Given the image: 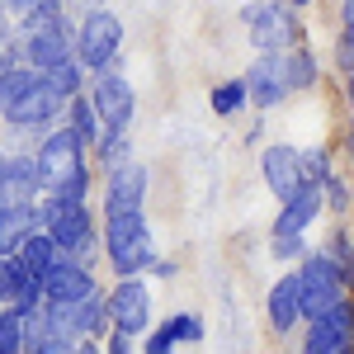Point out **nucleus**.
Segmentation results:
<instances>
[{"mask_svg":"<svg viewBox=\"0 0 354 354\" xmlns=\"http://www.w3.org/2000/svg\"><path fill=\"white\" fill-rule=\"evenodd\" d=\"M170 322H175V330H180V340H203V322H198V317H170Z\"/></svg>","mask_w":354,"mask_h":354,"instance_id":"2f4dec72","label":"nucleus"},{"mask_svg":"<svg viewBox=\"0 0 354 354\" xmlns=\"http://www.w3.org/2000/svg\"><path fill=\"white\" fill-rule=\"evenodd\" d=\"M350 90H354V66H350Z\"/></svg>","mask_w":354,"mask_h":354,"instance_id":"4c0bfd02","label":"nucleus"},{"mask_svg":"<svg viewBox=\"0 0 354 354\" xmlns=\"http://www.w3.org/2000/svg\"><path fill=\"white\" fill-rule=\"evenodd\" d=\"M340 62H345V66H354V10H350V19H345V38H340Z\"/></svg>","mask_w":354,"mask_h":354,"instance_id":"473e14b6","label":"nucleus"},{"mask_svg":"<svg viewBox=\"0 0 354 354\" xmlns=\"http://www.w3.org/2000/svg\"><path fill=\"white\" fill-rule=\"evenodd\" d=\"M85 142L76 128H62L43 142V151H38V175H43V189H66V185H76L85 175V161H81Z\"/></svg>","mask_w":354,"mask_h":354,"instance_id":"39448f33","label":"nucleus"},{"mask_svg":"<svg viewBox=\"0 0 354 354\" xmlns=\"http://www.w3.org/2000/svg\"><path fill=\"white\" fill-rule=\"evenodd\" d=\"M298 317H302V288H298V274H288V279H279L270 288V326L293 330Z\"/></svg>","mask_w":354,"mask_h":354,"instance_id":"a211bd4d","label":"nucleus"},{"mask_svg":"<svg viewBox=\"0 0 354 354\" xmlns=\"http://www.w3.org/2000/svg\"><path fill=\"white\" fill-rule=\"evenodd\" d=\"M245 95H250V85H245V81L218 85V90H213V113H222V118H227V113H236L245 104Z\"/></svg>","mask_w":354,"mask_h":354,"instance_id":"a878e982","label":"nucleus"},{"mask_svg":"<svg viewBox=\"0 0 354 354\" xmlns=\"http://www.w3.org/2000/svg\"><path fill=\"white\" fill-rule=\"evenodd\" d=\"M100 123H104V118H100V109H95V100H81V95H76V100H71V128L81 133L85 147L100 137Z\"/></svg>","mask_w":354,"mask_h":354,"instance_id":"b1692460","label":"nucleus"},{"mask_svg":"<svg viewBox=\"0 0 354 354\" xmlns=\"http://www.w3.org/2000/svg\"><path fill=\"white\" fill-rule=\"evenodd\" d=\"M245 28H250V43L260 53H288L298 43V19H293L288 5H250Z\"/></svg>","mask_w":354,"mask_h":354,"instance_id":"6e6552de","label":"nucleus"},{"mask_svg":"<svg viewBox=\"0 0 354 354\" xmlns=\"http://www.w3.org/2000/svg\"><path fill=\"white\" fill-rule=\"evenodd\" d=\"M33 354H76V345H66V340H43V345H33Z\"/></svg>","mask_w":354,"mask_h":354,"instance_id":"c9c22d12","label":"nucleus"},{"mask_svg":"<svg viewBox=\"0 0 354 354\" xmlns=\"http://www.w3.org/2000/svg\"><path fill=\"white\" fill-rule=\"evenodd\" d=\"M38 208L28 203V198H15V203H5L0 208V260L5 255H19V245L38 232Z\"/></svg>","mask_w":354,"mask_h":354,"instance_id":"2eb2a0df","label":"nucleus"},{"mask_svg":"<svg viewBox=\"0 0 354 354\" xmlns=\"http://www.w3.org/2000/svg\"><path fill=\"white\" fill-rule=\"evenodd\" d=\"M33 189H43L38 156H15V161H5V194H10V203H15V198H28Z\"/></svg>","mask_w":354,"mask_h":354,"instance_id":"aec40b11","label":"nucleus"},{"mask_svg":"<svg viewBox=\"0 0 354 354\" xmlns=\"http://www.w3.org/2000/svg\"><path fill=\"white\" fill-rule=\"evenodd\" d=\"M57 104H62V95L48 85V76H38V85L10 109V123H15V128H38V123H48V118L57 113Z\"/></svg>","mask_w":354,"mask_h":354,"instance_id":"f3484780","label":"nucleus"},{"mask_svg":"<svg viewBox=\"0 0 354 354\" xmlns=\"http://www.w3.org/2000/svg\"><path fill=\"white\" fill-rule=\"evenodd\" d=\"M298 288H302V317L317 322V317H326L330 307L345 298V270L330 255H312L298 274Z\"/></svg>","mask_w":354,"mask_h":354,"instance_id":"20e7f679","label":"nucleus"},{"mask_svg":"<svg viewBox=\"0 0 354 354\" xmlns=\"http://www.w3.org/2000/svg\"><path fill=\"white\" fill-rule=\"evenodd\" d=\"M326 203H335V208H345V203H350V189H345L340 180H326Z\"/></svg>","mask_w":354,"mask_h":354,"instance_id":"f704fd0d","label":"nucleus"},{"mask_svg":"<svg viewBox=\"0 0 354 354\" xmlns=\"http://www.w3.org/2000/svg\"><path fill=\"white\" fill-rule=\"evenodd\" d=\"M175 345H180V330H175V322H165V326L147 340V354H175Z\"/></svg>","mask_w":354,"mask_h":354,"instance_id":"c756f323","label":"nucleus"},{"mask_svg":"<svg viewBox=\"0 0 354 354\" xmlns=\"http://www.w3.org/2000/svg\"><path fill=\"white\" fill-rule=\"evenodd\" d=\"M354 345V307L345 298L330 307L326 317L307 322V345L302 354H345Z\"/></svg>","mask_w":354,"mask_h":354,"instance_id":"1a4fd4ad","label":"nucleus"},{"mask_svg":"<svg viewBox=\"0 0 354 354\" xmlns=\"http://www.w3.org/2000/svg\"><path fill=\"white\" fill-rule=\"evenodd\" d=\"M104 354H133V340H128V330L113 326V335H109V345H104Z\"/></svg>","mask_w":354,"mask_h":354,"instance_id":"72a5a7b5","label":"nucleus"},{"mask_svg":"<svg viewBox=\"0 0 354 354\" xmlns=\"http://www.w3.org/2000/svg\"><path fill=\"white\" fill-rule=\"evenodd\" d=\"M118 43H123V24H118V15L109 10H90L81 19V33H76V62L90 66V71H104L118 53Z\"/></svg>","mask_w":354,"mask_h":354,"instance_id":"423d86ee","label":"nucleus"},{"mask_svg":"<svg viewBox=\"0 0 354 354\" xmlns=\"http://www.w3.org/2000/svg\"><path fill=\"white\" fill-rule=\"evenodd\" d=\"M245 85H250V100H255L260 109H274V104L293 90V85H288V71H283V53H265L250 66Z\"/></svg>","mask_w":354,"mask_h":354,"instance_id":"4468645a","label":"nucleus"},{"mask_svg":"<svg viewBox=\"0 0 354 354\" xmlns=\"http://www.w3.org/2000/svg\"><path fill=\"white\" fill-rule=\"evenodd\" d=\"M10 10H15V15H19V19H43V15H57V10H62V5H57V0H10Z\"/></svg>","mask_w":354,"mask_h":354,"instance_id":"bb28decb","label":"nucleus"},{"mask_svg":"<svg viewBox=\"0 0 354 354\" xmlns=\"http://www.w3.org/2000/svg\"><path fill=\"white\" fill-rule=\"evenodd\" d=\"M322 189H326V185L307 180L293 198H283V213H279V222H274V255H279V260H293V255L302 250L298 236L312 227V222H317L322 203H326V198H322Z\"/></svg>","mask_w":354,"mask_h":354,"instance_id":"7ed1b4c3","label":"nucleus"},{"mask_svg":"<svg viewBox=\"0 0 354 354\" xmlns=\"http://www.w3.org/2000/svg\"><path fill=\"white\" fill-rule=\"evenodd\" d=\"M24 57L38 66V71H53L62 62L76 57V38L66 33L62 15H43V19H28V33H24Z\"/></svg>","mask_w":354,"mask_h":354,"instance_id":"0eeeda50","label":"nucleus"},{"mask_svg":"<svg viewBox=\"0 0 354 354\" xmlns=\"http://www.w3.org/2000/svg\"><path fill=\"white\" fill-rule=\"evenodd\" d=\"M95 109H100V118H104L109 133H123V128L133 123V113H137L133 85L123 81V76H113V71H104V76L95 81Z\"/></svg>","mask_w":354,"mask_h":354,"instance_id":"9d476101","label":"nucleus"},{"mask_svg":"<svg viewBox=\"0 0 354 354\" xmlns=\"http://www.w3.org/2000/svg\"><path fill=\"white\" fill-rule=\"evenodd\" d=\"M38 218H43V227L57 236L62 255H71V260H85V255H90L95 227H90V213H85L81 198H62V194H53V198L38 208Z\"/></svg>","mask_w":354,"mask_h":354,"instance_id":"f257e3e1","label":"nucleus"},{"mask_svg":"<svg viewBox=\"0 0 354 354\" xmlns=\"http://www.w3.org/2000/svg\"><path fill=\"white\" fill-rule=\"evenodd\" d=\"M28 330H24V312L19 307H5L0 312V354H24Z\"/></svg>","mask_w":354,"mask_h":354,"instance_id":"4be33fe9","label":"nucleus"},{"mask_svg":"<svg viewBox=\"0 0 354 354\" xmlns=\"http://www.w3.org/2000/svg\"><path fill=\"white\" fill-rule=\"evenodd\" d=\"M57 260H62V245H57V236L48 232V227H43V232H33V236L19 245V265H24L38 283H43V274L53 270Z\"/></svg>","mask_w":354,"mask_h":354,"instance_id":"6ab92c4d","label":"nucleus"},{"mask_svg":"<svg viewBox=\"0 0 354 354\" xmlns=\"http://www.w3.org/2000/svg\"><path fill=\"white\" fill-rule=\"evenodd\" d=\"M345 354H354V345H350V350H345Z\"/></svg>","mask_w":354,"mask_h":354,"instance_id":"ea45409f","label":"nucleus"},{"mask_svg":"<svg viewBox=\"0 0 354 354\" xmlns=\"http://www.w3.org/2000/svg\"><path fill=\"white\" fill-rule=\"evenodd\" d=\"M326 151H322V147H312V151H302V170H307V180H317V185H326L330 175H326Z\"/></svg>","mask_w":354,"mask_h":354,"instance_id":"c85d7f7f","label":"nucleus"},{"mask_svg":"<svg viewBox=\"0 0 354 354\" xmlns=\"http://www.w3.org/2000/svg\"><path fill=\"white\" fill-rule=\"evenodd\" d=\"M95 293V279L85 270L81 260H71V255H62L53 270L43 274V298L48 302H81Z\"/></svg>","mask_w":354,"mask_h":354,"instance_id":"ddd939ff","label":"nucleus"},{"mask_svg":"<svg viewBox=\"0 0 354 354\" xmlns=\"http://www.w3.org/2000/svg\"><path fill=\"white\" fill-rule=\"evenodd\" d=\"M260 170H265V185H270L274 198H293V194L307 185L302 151H293V147H270V151L260 156Z\"/></svg>","mask_w":354,"mask_h":354,"instance_id":"f8f14e48","label":"nucleus"},{"mask_svg":"<svg viewBox=\"0 0 354 354\" xmlns=\"http://www.w3.org/2000/svg\"><path fill=\"white\" fill-rule=\"evenodd\" d=\"M76 354H100V350H95V345H85V340H81V345H76Z\"/></svg>","mask_w":354,"mask_h":354,"instance_id":"e433bc0d","label":"nucleus"},{"mask_svg":"<svg viewBox=\"0 0 354 354\" xmlns=\"http://www.w3.org/2000/svg\"><path fill=\"white\" fill-rule=\"evenodd\" d=\"M104 236H109V260L118 274H137L156 260V245H151L142 208L137 213H109V232Z\"/></svg>","mask_w":354,"mask_h":354,"instance_id":"f03ea898","label":"nucleus"},{"mask_svg":"<svg viewBox=\"0 0 354 354\" xmlns=\"http://www.w3.org/2000/svg\"><path fill=\"white\" fill-rule=\"evenodd\" d=\"M43 76H48V85H53L62 100H76V90H81V62L71 57V62H62V66L43 71Z\"/></svg>","mask_w":354,"mask_h":354,"instance_id":"393cba45","label":"nucleus"},{"mask_svg":"<svg viewBox=\"0 0 354 354\" xmlns=\"http://www.w3.org/2000/svg\"><path fill=\"white\" fill-rule=\"evenodd\" d=\"M33 85H38V76H33L28 66H5V71H0V118H10V109L24 100Z\"/></svg>","mask_w":354,"mask_h":354,"instance_id":"412c9836","label":"nucleus"},{"mask_svg":"<svg viewBox=\"0 0 354 354\" xmlns=\"http://www.w3.org/2000/svg\"><path fill=\"white\" fill-rule=\"evenodd\" d=\"M293 5H307V0H293Z\"/></svg>","mask_w":354,"mask_h":354,"instance_id":"58836bf2","label":"nucleus"},{"mask_svg":"<svg viewBox=\"0 0 354 354\" xmlns=\"http://www.w3.org/2000/svg\"><path fill=\"white\" fill-rule=\"evenodd\" d=\"M142 198H147V170H142L137 161L118 165V170L109 175V194H104L109 213H137Z\"/></svg>","mask_w":354,"mask_h":354,"instance_id":"dca6fc26","label":"nucleus"},{"mask_svg":"<svg viewBox=\"0 0 354 354\" xmlns=\"http://www.w3.org/2000/svg\"><path fill=\"white\" fill-rule=\"evenodd\" d=\"M109 322L118 330H128V335H137V330L151 322V293H147V283L123 279V283L113 288L109 293Z\"/></svg>","mask_w":354,"mask_h":354,"instance_id":"9b49d317","label":"nucleus"},{"mask_svg":"<svg viewBox=\"0 0 354 354\" xmlns=\"http://www.w3.org/2000/svg\"><path fill=\"white\" fill-rule=\"evenodd\" d=\"M100 156H104V165H109V170L128 165V137H123V133H109V137H104V147H100Z\"/></svg>","mask_w":354,"mask_h":354,"instance_id":"cd10ccee","label":"nucleus"},{"mask_svg":"<svg viewBox=\"0 0 354 354\" xmlns=\"http://www.w3.org/2000/svg\"><path fill=\"white\" fill-rule=\"evenodd\" d=\"M283 71H288V85L293 90H307V85L317 81V62H312L307 48H288L283 53Z\"/></svg>","mask_w":354,"mask_h":354,"instance_id":"5701e85b","label":"nucleus"},{"mask_svg":"<svg viewBox=\"0 0 354 354\" xmlns=\"http://www.w3.org/2000/svg\"><path fill=\"white\" fill-rule=\"evenodd\" d=\"M326 255L340 265V270H345V283H354V250H350V245H345V241H330Z\"/></svg>","mask_w":354,"mask_h":354,"instance_id":"7c9ffc66","label":"nucleus"}]
</instances>
